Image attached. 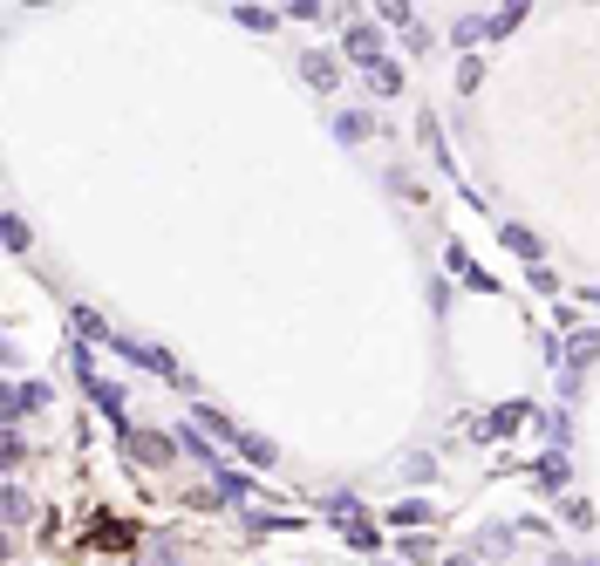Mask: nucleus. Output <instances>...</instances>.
I'll list each match as a JSON object with an SVG mask.
<instances>
[{
  "mask_svg": "<svg viewBox=\"0 0 600 566\" xmlns=\"http://www.w3.org/2000/svg\"><path fill=\"white\" fill-rule=\"evenodd\" d=\"M478 76H485V62H478V55H464V69H457V89H478Z\"/></svg>",
  "mask_w": 600,
  "mask_h": 566,
  "instance_id": "nucleus-24",
  "label": "nucleus"
},
{
  "mask_svg": "<svg viewBox=\"0 0 600 566\" xmlns=\"http://www.w3.org/2000/svg\"><path fill=\"white\" fill-rule=\"evenodd\" d=\"M328 519H335L341 532H348V526H362V498H348V491H335V498H328Z\"/></svg>",
  "mask_w": 600,
  "mask_h": 566,
  "instance_id": "nucleus-11",
  "label": "nucleus"
},
{
  "mask_svg": "<svg viewBox=\"0 0 600 566\" xmlns=\"http://www.w3.org/2000/svg\"><path fill=\"white\" fill-rule=\"evenodd\" d=\"M512 539H519V526H485V532H478V553H485V560H505Z\"/></svg>",
  "mask_w": 600,
  "mask_h": 566,
  "instance_id": "nucleus-8",
  "label": "nucleus"
},
{
  "mask_svg": "<svg viewBox=\"0 0 600 566\" xmlns=\"http://www.w3.org/2000/svg\"><path fill=\"white\" fill-rule=\"evenodd\" d=\"M130 451L144 457V464H171V451H178V444H171V437H157V430H137V444H130Z\"/></svg>",
  "mask_w": 600,
  "mask_h": 566,
  "instance_id": "nucleus-7",
  "label": "nucleus"
},
{
  "mask_svg": "<svg viewBox=\"0 0 600 566\" xmlns=\"http://www.w3.org/2000/svg\"><path fill=\"white\" fill-rule=\"evenodd\" d=\"M532 478H539L546 491H560V485H566V457H560V451H553V457H539V464H532Z\"/></svg>",
  "mask_w": 600,
  "mask_h": 566,
  "instance_id": "nucleus-15",
  "label": "nucleus"
},
{
  "mask_svg": "<svg viewBox=\"0 0 600 566\" xmlns=\"http://www.w3.org/2000/svg\"><path fill=\"white\" fill-rule=\"evenodd\" d=\"M505 246H512L519 260H532V266H539V232H532V226H505Z\"/></svg>",
  "mask_w": 600,
  "mask_h": 566,
  "instance_id": "nucleus-13",
  "label": "nucleus"
},
{
  "mask_svg": "<svg viewBox=\"0 0 600 566\" xmlns=\"http://www.w3.org/2000/svg\"><path fill=\"white\" fill-rule=\"evenodd\" d=\"M348 546H355V553H375L382 539H375V526H348Z\"/></svg>",
  "mask_w": 600,
  "mask_h": 566,
  "instance_id": "nucleus-23",
  "label": "nucleus"
},
{
  "mask_svg": "<svg viewBox=\"0 0 600 566\" xmlns=\"http://www.w3.org/2000/svg\"><path fill=\"white\" fill-rule=\"evenodd\" d=\"M519 423H532V403H498V410L485 416V437H491V444H505Z\"/></svg>",
  "mask_w": 600,
  "mask_h": 566,
  "instance_id": "nucleus-2",
  "label": "nucleus"
},
{
  "mask_svg": "<svg viewBox=\"0 0 600 566\" xmlns=\"http://www.w3.org/2000/svg\"><path fill=\"white\" fill-rule=\"evenodd\" d=\"M212 491H219V505H239V498L253 491V478H239V471H212Z\"/></svg>",
  "mask_w": 600,
  "mask_h": 566,
  "instance_id": "nucleus-10",
  "label": "nucleus"
},
{
  "mask_svg": "<svg viewBox=\"0 0 600 566\" xmlns=\"http://www.w3.org/2000/svg\"><path fill=\"white\" fill-rule=\"evenodd\" d=\"M444 566H478V553H450V560Z\"/></svg>",
  "mask_w": 600,
  "mask_h": 566,
  "instance_id": "nucleus-27",
  "label": "nucleus"
},
{
  "mask_svg": "<svg viewBox=\"0 0 600 566\" xmlns=\"http://www.w3.org/2000/svg\"><path fill=\"white\" fill-rule=\"evenodd\" d=\"M532 430H539V437H546L553 451L566 444V416H560V410H532Z\"/></svg>",
  "mask_w": 600,
  "mask_h": 566,
  "instance_id": "nucleus-12",
  "label": "nucleus"
},
{
  "mask_svg": "<svg viewBox=\"0 0 600 566\" xmlns=\"http://www.w3.org/2000/svg\"><path fill=\"white\" fill-rule=\"evenodd\" d=\"M341 55H348V62H362V69H382V35H375L369 21H355L348 41H341Z\"/></svg>",
  "mask_w": 600,
  "mask_h": 566,
  "instance_id": "nucleus-1",
  "label": "nucleus"
},
{
  "mask_svg": "<svg viewBox=\"0 0 600 566\" xmlns=\"http://www.w3.org/2000/svg\"><path fill=\"white\" fill-rule=\"evenodd\" d=\"M369 130H375V116H369V110H341V116H335V137H341V144H362Z\"/></svg>",
  "mask_w": 600,
  "mask_h": 566,
  "instance_id": "nucleus-6",
  "label": "nucleus"
},
{
  "mask_svg": "<svg viewBox=\"0 0 600 566\" xmlns=\"http://www.w3.org/2000/svg\"><path fill=\"white\" fill-rule=\"evenodd\" d=\"M450 35H457L464 48H471V41H491V21H485V14H464V21H457Z\"/></svg>",
  "mask_w": 600,
  "mask_h": 566,
  "instance_id": "nucleus-17",
  "label": "nucleus"
},
{
  "mask_svg": "<svg viewBox=\"0 0 600 566\" xmlns=\"http://www.w3.org/2000/svg\"><path fill=\"white\" fill-rule=\"evenodd\" d=\"M525 21V0H512V7H505V14H491V35H512V28H519Z\"/></svg>",
  "mask_w": 600,
  "mask_h": 566,
  "instance_id": "nucleus-20",
  "label": "nucleus"
},
{
  "mask_svg": "<svg viewBox=\"0 0 600 566\" xmlns=\"http://www.w3.org/2000/svg\"><path fill=\"white\" fill-rule=\"evenodd\" d=\"M239 451L253 457V464H273V444H266V437H239Z\"/></svg>",
  "mask_w": 600,
  "mask_h": 566,
  "instance_id": "nucleus-22",
  "label": "nucleus"
},
{
  "mask_svg": "<svg viewBox=\"0 0 600 566\" xmlns=\"http://www.w3.org/2000/svg\"><path fill=\"white\" fill-rule=\"evenodd\" d=\"M389 519H396V526H423V519H430V505H423V498H403V505H389Z\"/></svg>",
  "mask_w": 600,
  "mask_h": 566,
  "instance_id": "nucleus-16",
  "label": "nucleus"
},
{
  "mask_svg": "<svg viewBox=\"0 0 600 566\" xmlns=\"http://www.w3.org/2000/svg\"><path fill=\"white\" fill-rule=\"evenodd\" d=\"M546 566H600V560H594V553H553Z\"/></svg>",
  "mask_w": 600,
  "mask_h": 566,
  "instance_id": "nucleus-26",
  "label": "nucleus"
},
{
  "mask_svg": "<svg viewBox=\"0 0 600 566\" xmlns=\"http://www.w3.org/2000/svg\"><path fill=\"white\" fill-rule=\"evenodd\" d=\"M375 14H382V21H396L403 35H410V28H416V21H410V7H403V0H375Z\"/></svg>",
  "mask_w": 600,
  "mask_h": 566,
  "instance_id": "nucleus-19",
  "label": "nucleus"
},
{
  "mask_svg": "<svg viewBox=\"0 0 600 566\" xmlns=\"http://www.w3.org/2000/svg\"><path fill=\"white\" fill-rule=\"evenodd\" d=\"M35 403H48V389H41V382H21V389H7V430H14L21 416L35 410Z\"/></svg>",
  "mask_w": 600,
  "mask_h": 566,
  "instance_id": "nucleus-5",
  "label": "nucleus"
},
{
  "mask_svg": "<svg viewBox=\"0 0 600 566\" xmlns=\"http://www.w3.org/2000/svg\"><path fill=\"white\" fill-rule=\"evenodd\" d=\"M300 76L314 82V89H335V76H341V62H335V55H321V48H314V55H300Z\"/></svg>",
  "mask_w": 600,
  "mask_h": 566,
  "instance_id": "nucleus-4",
  "label": "nucleus"
},
{
  "mask_svg": "<svg viewBox=\"0 0 600 566\" xmlns=\"http://www.w3.org/2000/svg\"><path fill=\"white\" fill-rule=\"evenodd\" d=\"M600 355V328H580L573 348H566V376H587V362Z\"/></svg>",
  "mask_w": 600,
  "mask_h": 566,
  "instance_id": "nucleus-3",
  "label": "nucleus"
},
{
  "mask_svg": "<svg viewBox=\"0 0 600 566\" xmlns=\"http://www.w3.org/2000/svg\"><path fill=\"white\" fill-rule=\"evenodd\" d=\"M89 546H110V553H130V546H137V532H130V526H116V519H110V526H96V532H89Z\"/></svg>",
  "mask_w": 600,
  "mask_h": 566,
  "instance_id": "nucleus-9",
  "label": "nucleus"
},
{
  "mask_svg": "<svg viewBox=\"0 0 600 566\" xmlns=\"http://www.w3.org/2000/svg\"><path fill=\"white\" fill-rule=\"evenodd\" d=\"M403 560H430V532H410L403 539Z\"/></svg>",
  "mask_w": 600,
  "mask_h": 566,
  "instance_id": "nucleus-25",
  "label": "nucleus"
},
{
  "mask_svg": "<svg viewBox=\"0 0 600 566\" xmlns=\"http://www.w3.org/2000/svg\"><path fill=\"white\" fill-rule=\"evenodd\" d=\"M75 328H82V335H89V341H110V328H103V314H89V307L75 314Z\"/></svg>",
  "mask_w": 600,
  "mask_h": 566,
  "instance_id": "nucleus-21",
  "label": "nucleus"
},
{
  "mask_svg": "<svg viewBox=\"0 0 600 566\" xmlns=\"http://www.w3.org/2000/svg\"><path fill=\"white\" fill-rule=\"evenodd\" d=\"M450 266L464 273V287H485V294H491V273H478V260H471L464 246H450Z\"/></svg>",
  "mask_w": 600,
  "mask_h": 566,
  "instance_id": "nucleus-14",
  "label": "nucleus"
},
{
  "mask_svg": "<svg viewBox=\"0 0 600 566\" xmlns=\"http://www.w3.org/2000/svg\"><path fill=\"white\" fill-rule=\"evenodd\" d=\"M369 89H375V96H396V89H403V69H396V62L369 69Z\"/></svg>",
  "mask_w": 600,
  "mask_h": 566,
  "instance_id": "nucleus-18",
  "label": "nucleus"
}]
</instances>
